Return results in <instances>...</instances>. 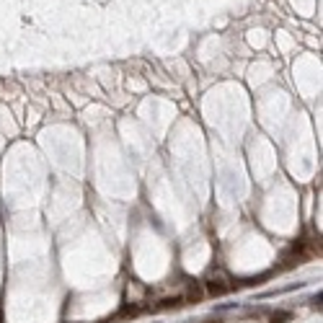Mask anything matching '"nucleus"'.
<instances>
[{
	"mask_svg": "<svg viewBox=\"0 0 323 323\" xmlns=\"http://www.w3.org/2000/svg\"><path fill=\"white\" fill-rule=\"evenodd\" d=\"M207 290L212 292V295H222V292L228 290L225 284H220V280H212V282H207Z\"/></svg>",
	"mask_w": 323,
	"mask_h": 323,
	"instance_id": "1",
	"label": "nucleus"
},
{
	"mask_svg": "<svg viewBox=\"0 0 323 323\" xmlns=\"http://www.w3.org/2000/svg\"><path fill=\"white\" fill-rule=\"evenodd\" d=\"M290 318V313H276L274 318H272V323H282V320H287Z\"/></svg>",
	"mask_w": 323,
	"mask_h": 323,
	"instance_id": "2",
	"label": "nucleus"
}]
</instances>
